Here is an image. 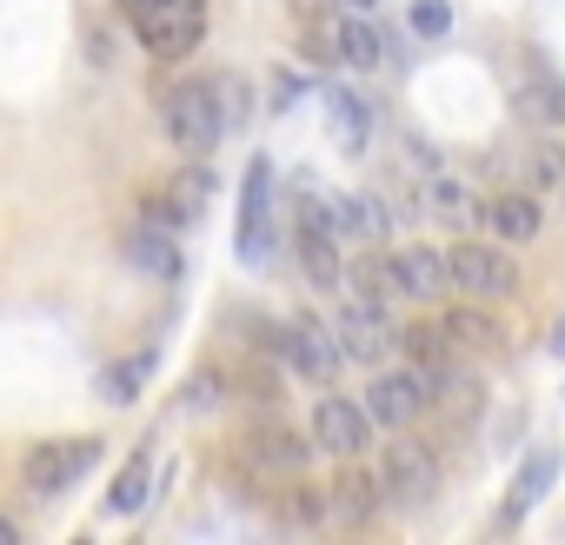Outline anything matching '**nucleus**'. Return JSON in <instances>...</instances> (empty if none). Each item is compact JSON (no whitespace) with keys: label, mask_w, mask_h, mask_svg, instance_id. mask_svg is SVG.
Returning a JSON list of instances; mask_svg holds the SVG:
<instances>
[{"label":"nucleus","mask_w":565,"mask_h":545,"mask_svg":"<svg viewBox=\"0 0 565 545\" xmlns=\"http://www.w3.org/2000/svg\"><path fill=\"white\" fill-rule=\"evenodd\" d=\"M120 259L134 266V272H147V280H180V246H173V233L167 226H127L120 233Z\"/></svg>","instance_id":"obj_11"},{"label":"nucleus","mask_w":565,"mask_h":545,"mask_svg":"<svg viewBox=\"0 0 565 545\" xmlns=\"http://www.w3.org/2000/svg\"><path fill=\"white\" fill-rule=\"evenodd\" d=\"M347 8H373V0H347Z\"/></svg>","instance_id":"obj_34"},{"label":"nucleus","mask_w":565,"mask_h":545,"mask_svg":"<svg viewBox=\"0 0 565 545\" xmlns=\"http://www.w3.org/2000/svg\"><path fill=\"white\" fill-rule=\"evenodd\" d=\"M127 8H140V0H127Z\"/></svg>","instance_id":"obj_35"},{"label":"nucleus","mask_w":565,"mask_h":545,"mask_svg":"<svg viewBox=\"0 0 565 545\" xmlns=\"http://www.w3.org/2000/svg\"><path fill=\"white\" fill-rule=\"evenodd\" d=\"M380 472H386V492H393L399 505H426V499L439 492V466H433V452H426L419 439H393L386 459H380Z\"/></svg>","instance_id":"obj_8"},{"label":"nucleus","mask_w":565,"mask_h":545,"mask_svg":"<svg viewBox=\"0 0 565 545\" xmlns=\"http://www.w3.org/2000/svg\"><path fill=\"white\" fill-rule=\"evenodd\" d=\"M94 459H100V439H41V446L28 452L21 479H28L34 499H54V492L81 485V479L94 472Z\"/></svg>","instance_id":"obj_4"},{"label":"nucleus","mask_w":565,"mask_h":545,"mask_svg":"<svg viewBox=\"0 0 565 545\" xmlns=\"http://www.w3.org/2000/svg\"><path fill=\"white\" fill-rule=\"evenodd\" d=\"M393 346H406L419 373H433V366H446V360H452V340H446V327H433V320H426V327H399V340H393Z\"/></svg>","instance_id":"obj_26"},{"label":"nucleus","mask_w":565,"mask_h":545,"mask_svg":"<svg viewBox=\"0 0 565 545\" xmlns=\"http://www.w3.org/2000/svg\"><path fill=\"white\" fill-rule=\"evenodd\" d=\"M147 380H153V346H147V353H127V360H114V366L100 373V399H114V406H134Z\"/></svg>","instance_id":"obj_24"},{"label":"nucleus","mask_w":565,"mask_h":545,"mask_svg":"<svg viewBox=\"0 0 565 545\" xmlns=\"http://www.w3.org/2000/svg\"><path fill=\"white\" fill-rule=\"evenodd\" d=\"M333 333H340V353H347V360H360V366H380V360H386V346L399 340V333L386 327V307H360V300L340 313V327H333Z\"/></svg>","instance_id":"obj_10"},{"label":"nucleus","mask_w":565,"mask_h":545,"mask_svg":"<svg viewBox=\"0 0 565 545\" xmlns=\"http://www.w3.org/2000/svg\"><path fill=\"white\" fill-rule=\"evenodd\" d=\"M0 545H14V519H0Z\"/></svg>","instance_id":"obj_33"},{"label":"nucleus","mask_w":565,"mask_h":545,"mask_svg":"<svg viewBox=\"0 0 565 545\" xmlns=\"http://www.w3.org/2000/svg\"><path fill=\"white\" fill-rule=\"evenodd\" d=\"M552 479H558V446H539L525 466H519V479H512V492H505V512H499V532H512L545 492H552Z\"/></svg>","instance_id":"obj_14"},{"label":"nucleus","mask_w":565,"mask_h":545,"mask_svg":"<svg viewBox=\"0 0 565 545\" xmlns=\"http://www.w3.org/2000/svg\"><path fill=\"white\" fill-rule=\"evenodd\" d=\"M320 100H327V127H333V147H340V153H366V140H373V107H366L353 87H340V81H333Z\"/></svg>","instance_id":"obj_15"},{"label":"nucleus","mask_w":565,"mask_h":545,"mask_svg":"<svg viewBox=\"0 0 565 545\" xmlns=\"http://www.w3.org/2000/svg\"><path fill=\"white\" fill-rule=\"evenodd\" d=\"M393 266H399V293H413V300H439L452 287V266L439 246H406V253H393Z\"/></svg>","instance_id":"obj_16"},{"label":"nucleus","mask_w":565,"mask_h":545,"mask_svg":"<svg viewBox=\"0 0 565 545\" xmlns=\"http://www.w3.org/2000/svg\"><path fill=\"white\" fill-rule=\"evenodd\" d=\"M160 127H167V140H173L186 160H206V153L220 147V133H226L213 81H180V87H167V100H160Z\"/></svg>","instance_id":"obj_1"},{"label":"nucleus","mask_w":565,"mask_h":545,"mask_svg":"<svg viewBox=\"0 0 565 545\" xmlns=\"http://www.w3.org/2000/svg\"><path fill=\"white\" fill-rule=\"evenodd\" d=\"M446 28H452V8H446V0H413V34L446 41Z\"/></svg>","instance_id":"obj_29"},{"label":"nucleus","mask_w":565,"mask_h":545,"mask_svg":"<svg viewBox=\"0 0 565 545\" xmlns=\"http://www.w3.org/2000/svg\"><path fill=\"white\" fill-rule=\"evenodd\" d=\"M266 100H273V114H287V107H294V100H300V81H294V74H279V81H273V94H266Z\"/></svg>","instance_id":"obj_31"},{"label":"nucleus","mask_w":565,"mask_h":545,"mask_svg":"<svg viewBox=\"0 0 565 545\" xmlns=\"http://www.w3.org/2000/svg\"><path fill=\"white\" fill-rule=\"evenodd\" d=\"M246 459L273 479V472H300L307 459H313V439H294L287 426H259V432H246Z\"/></svg>","instance_id":"obj_17"},{"label":"nucleus","mask_w":565,"mask_h":545,"mask_svg":"<svg viewBox=\"0 0 565 545\" xmlns=\"http://www.w3.org/2000/svg\"><path fill=\"white\" fill-rule=\"evenodd\" d=\"M545 346H552V353H565V320L552 327V340H545Z\"/></svg>","instance_id":"obj_32"},{"label":"nucleus","mask_w":565,"mask_h":545,"mask_svg":"<svg viewBox=\"0 0 565 545\" xmlns=\"http://www.w3.org/2000/svg\"><path fill=\"white\" fill-rule=\"evenodd\" d=\"M486 226L499 233V239H539V200L532 193H499L492 206H486Z\"/></svg>","instance_id":"obj_21"},{"label":"nucleus","mask_w":565,"mask_h":545,"mask_svg":"<svg viewBox=\"0 0 565 545\" xmlns=\"http://www.w3.org/2000/svg\"><path fill=\"white\" fill-rule=\"evenodd\" d=\"M213 94H220V120H226V133L246 127V81H239V74H220Z\"/></svg>","instance_id":"obj_28"},{"label":"nucleus","mask_w":565,"mask_h":545,"mask_svg":"<svg viewBox=\"0 0 565 545\" xmlns=\"http://www.w3.org/2000/svg\"><path fill=\"white\" fill-rule=\"evenodd\" d=\"M525 114H539L545 127H552V120H565V81H552V74H539V87L525 94Z\"/></svg>","instance_id":"obj_27"},{"label":"nucleus","mask_w":565,"mask_h":545,"mask_svg":"<svg viewBox=\"0 0 565 545\" xmlns=\"http://www.w3.org/2000/svg\"><path fill=\"white\" fill-rule=\"evenodd\" d=\"M213 399H226V380H220V386H213V373H200V380H193V386H186V393H180V413H206V406H213Z\"/></svg>","instance_id":"obj_30"},{"label":"nucleus","mask_w":565,"mask_h":545,"mask_svg":"<svg viewBox=\"0 0 565 545\" xmlns=\"http://www.w3.org/2000/svg\"><path fill=\"white\" fill-rule=\"evenodd\" d=\"M206 200H213V173L193 160V167H180V173L167 180V193H153V200L140 206V220H147V226L180 233V226H193V220L206 213Z\"/></svg>","instance_id":"obj_6"},{"label":"nucleus","mask_w":565,"mask_h":545,"mask_svg":"<svg viewBox=\"0 0 565 545\" xmlns=\"http://www.w3.org/2000/svg\"><path fill=\"white\" fill-rule=\"evenodd\" d=\"M446 266H452V287L459 293H472V300H505L512 293V259L499 253V246H479V239H466V246H452L446 253Z\"/></svg>","instance_id":"obj_7"},{"label":"nucleus","mask_w":565,"mask_h":545,"mask_svg":"<svg viewBox=\"0 0 565 545\" xmlns=\"http://www.w3.org/2000/svg\"><path fill=\"white\" fill-rule=\"evenodd\" d=\"M300 266H307V280L313 287H340V253H333V233L320 220H300Z\"/></svg>","instance_id":"obj_23"},{"label":"nucleus","mask_w":565,"mask_h":545,"mask_svg":"<svg viewBox=\"0 0 565 545\" xmlns=\"http://www.w3.org/2000/svg\"><path fill=\"white\" fill-rule=\"evenodd\" d=\"M239 266L266 272L273 266V160L253 153L246 180H239Z\"/></svg>","instance_id":"obj_3"},{"label":"nucleus","mask_w":565,"mask_h":545,"mask_svg":"<svg viewBox=\"0 0 565 545\" xmlns=\"http://www.w3.org/2000/svg\"><path fill=\"white\" fill-rule=\"evenodd\" d=\"M380 512V485L366 479V472H347L333 492H327V519H340V525H366Z\"/></svg>","instance_id":"obj_22"},{"label":"nucleus","mask_w":565,"mask_h":545,"mask_svg":"<svg viewBox=\"0 0 565 545\" xmlns=\"http://www.w3.org/2000/svg\"><path fill=\"white\" fill-rule=\"evenodd\" d=\"M147 485H153V446L140 439V446L127 452V466L114 472V492H107V512H120V519H127V512H140V505H147Z\"/></svg>","instance_id":"obj_19"},{"label":"nucleus","mask_w":565,"mask_h":545,"mask_svg":"<svg viewBox=\"0 0 565 545\" xmlns=\"http://www.w3.org/2000/svg\"><path fill=\"white\" fill-rule=\"evenodd\" d=\"M340 287H353L360 307H393V300H399V266H393L386 253H366V259H353V266L340 272Z\"/></svg>","instance_id":"obj_18"},{"label":"nucleus","mask_w":565,"mask_h":545,"mask_svg":"<svg viewBox=\"0 0 565 545\" xmlns=\"http://www.w3.org/2000/svg\"><path fill=\"white\" fill-rule=\"evenodd\" d=\"M419 380H426V406H433V413H446L452 426H466V419L486 406V386H479L472 373H459L452 360H446V366H433V373H419Z\"/></svg>","instance_id":"obj_13"},{"label":"nucleus","mask_w":565,"mask_h":545,"mask_svg":"<svg viewBox=\"0 0 565 545\" xmlns=\"http://www.w3.org/2000/svg\"><path fill=\"white\" fill-rule=\"evenodd\" d=\"M366 439H373V419H366V406H353V399H340V393H327V399L313 406V446H327V452L353 459Z\"/></svg>","instance_id":"obj_9"},{"label":"nucleus","mask_w":565,"mask_h":545,"mask_svg":"<svg viewBox=\"0 0 565 545\" xmlns=\"http://www.w3.org/2000/svg\"><path fill=\"white\" fill-rule=\"evenodd\" d=\"M266 346L287 360L307 386H333V373H340V340L327 333V327H313V320H294V327H279V333H266Z\"/></svg>","instance_id":"obj_5"},{"label":"nucleus","mask_w":565,"mask_h":545,"mask_svg":"<svg viewBox=\"0 0 565 545\" xmlns=\"http://www.w3.org/2000/svg\"><path fill=\"white\" fill-rule=\"evenodd\" d=\"M134 34L153 61H186L206 34V0H140L134 8Z\"/></svg>","instance_id":"obj_2"},{"label":"nucleus","mask_w":565,"mask_h":545,"mask_svg":"<svg viewBox=\"0 0 565 545\" xmlns=\"http://www.w3.org/2000/svg\"><path fill=\"white\" fill-rule=\"evenodd\" d=\"M439 327H446V340H452V346H466V353H499V346H505V340H499V327H492L479 307H459V313H446Z\"/></svg>","instance_id":"obj_25"},{"label":"nucleus","mask_w":565,"mask_h":545,"mask_svg":"<svg viewBox=\"0 0 565 545\" xmlns=\"http://www.w3.org/2000/svg\"><path fill=\"white\" fill-rule=\"evenodd\" d=\"M419 406H426L419 373H380L366 386V419H380V426H406V419H419Z\"/></svg>","instance_id":"obj_12"},{"label":"nucleus","mask_w":565,"mask_h":545,"mask_svg":"<svg viewBox=\"0 0 565 545\" xmlns=\"http://www.w3.org/2000/svg\"><path fill=\"white\" fill-rule=\"evenodd\" d=\"M333 47H340L360 74H380V61H386V41H380V28H373L366 14H347V21L333 28Z\"/></svg>","instance_id":"obj_20"}]
</instances>
